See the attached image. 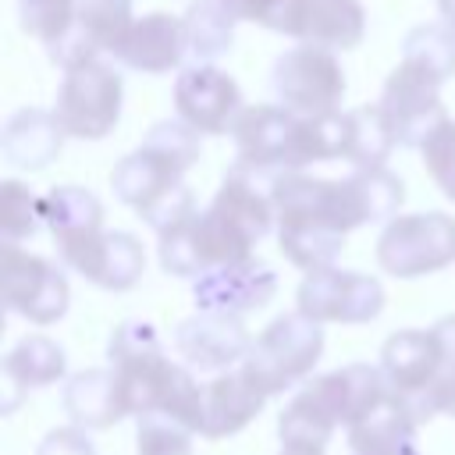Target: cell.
<instances>
[{
  "instance_id": "cell-33",
  "label": "cell",
  "mask_w": 455,
  "mask_h": 455,
  "mask_svg": "<svg viewBox=\"0 0 455 455\" xmlns=\"http://www.w3.org/2000/svg\"><path fill=\"white\" fill-rule=\"evenodd\" d=\"M352 181L359 185L370 220H387L391 213H398V206L405 199V185L398 174H391L387 167H366V171H355Z\"/></svg>"
},
{
  "instance_id": "cell-17",
  "label": "cell",
  "mask_w": 455,
  "mask_h": 455,
  "mask_svg": "<svg viewBox=\"0 0 455 455\" xmlns=\"http://www.w3.org/2000/svg\"><path fill=\"white\" fill-rule=\"evenodd\" d=\"M43 220L53 231L57 252L68 267L103 235V206L89 188L78 185L50 188V196L43 199Z\"/></svg>"
},
{
  "instance_id": "cell-22",
  "label": "cell",
  "mask_w": 455,
  "mask_h": 455,
  "mask_svg": "<svg viewBox=\"0 0 455 455\" xmlns=\"http://www.w3.org/2000/svg\"><path fill=\"white\" fill-rule=\"evenodd\" d=\"M0 370H4V387H7L4 409L11 412L25 391L57 384V380L68 373V355H64V348H60L53 338H46V334H28V338H21V341L4 355Z\"/></svg>"
},
{
  "instance_id": "cell-36",
  "label": "cell",
  "mask_w": 455,
  "mask_h": 455,
  "mask_svg": "<svg viewBox=\"0 0 455 455\" xmlns=\"http://www.w3.org/2000/svg\"><path fill=\"white\" fill-rule=\"evenodd\" d=\"M437 412H444V416L455 419V363L437 377V384L427 391V398L412 405L416 423H427V419H434Z\"/></svg>"
},
{
  "instance_id": "cell-25",
  "label": "cell",
  "mask_w": 455,
  "mask_h": 455,
  "mask_svg": "<svg viewBox=\"0 0 455 455\" xmlns=\"http://www.w3.org/2000/svg\"><path fill=\"white\" fill-rule=\"evenodd\" d=\"M338 430L334 412L323 405L313 384H302L288 405L277 416V437L284 451H306V455H323L331 434Z\"/></svg>"
},
{
  "instance_id": "cell-20",
  "label": "cell",
  "mask_w": 455,
  "mask_h": 455,
  "mask_svg": "<svg viewBox=\"0 0 455 455\" xmlns=\"http://www.w3.org/2000/svg\"><path fill=\"white\" fill-rule=\"evenodd\" d=\"M117 60L135 68V71H146V75H160V71H171L185 60V25L181 18L174 14H146V18H135L128 39L121 43L117 50Z\"/></svg>"
},
{
  "instance_id": "cell-21",
  "label": "cell",
  "mask_w": 455,
  "mask_h": 455,
  "mask_svg": "<svg viewBox=\"0 0 455 455\" xmlns=\"http://www.w3.org/2000/svg\"><path fill=\"white\" fill-rule=\"evenodd\" d=\"M71 270H78L85 281H92L107 291H128L132 284H139V277L146 270V249L128 231H103L71 263Z\"/></svg>"
},
{
  "instance_id": "cell-27",
  "label": "cell",
  "mask_w": 455,
  "mask_h": 455,
  "mask_svg": "<svg viewBox=\"0 0 455 455\" xmlns=\"http://www.w3.org/2000/svg\"><path fill=\"white\" fill-rule=\"evenodd\" d=\"M185 25V60L210 64L235 43V18L217 0H192L181 14Z\"/></svg>"
},
{
  "instance_id": "cell-40",
  "label": "cell",
  "mask_w": 455,
  "mask_h": 455,
  "mask_svg": "<svg viewBox=\"0 0 455 455\" xmlns=\"http://www.w3.org/2000/svg\"><path fill=\"white\" fill-rule=\"evenodd\" d=\"M281 455H306V451H284V448H281Z\"/></svg>"
},
{
  "instance_id": "cell-11",
  "label": "cell",
  "mask_w": 455,
  "mask_h": 455,
  "mask_svg": "<svg viewBox=\"0 0 455 455\" xmlns=\"http://www.w3.org/2000/svg\"><path fill=\"white\" fill-rule=\"evenodd\" d=\"M377 107L384 110L398 146H423V139L441 121H448L441 103V78L412 60H402L387 75Z\"/></svg>"
},
{
  "instance_id": "cell-14",
  "label": "cell",
  "mask_w": 455,
  "mask_h": 455,
  "mask_svg": "<svg viewBox=\"0 0 455 455\" xmlns=\"http://www.w3.org/2000/svg\"><path fill=\"white\" fill-rule=\"evenodd\" d=\"M249 348L252 338L238 316L196 313L174 327V352L188 370L199 373H228L231 366L245 363Z\"/></svg>"
},
{
  "instance_id": "cell-3",
  "label": "cell",
  "mask_w": 455,
  "mask_h": 455,
  "mask_svg": "<svg viewBox=\"0 0 455 455\" xmlns=\"http://www.w3.org/2000/svg\"><path fill=\"white\" fill-rule=\"evenodd\" d=\"M110 370L121 384L124 416H160L188 434H203V384L185 363L164 355L160 334L146 320H124L107 341Z\"/></svg>"
},
{
  "instance_id": "cell-15",
  "label": "cell",
  "mask_w": 455,
  "mask_h": 455,
  "mask_svg": "<svg viewBox=\"0 0 455 455\" xmlns=\"http://www.w3.org/2000/svg\"><path fill=\"white\" fill-rule=\"evenodd\" d=\"M448 370V359L434 331H395L380 348V373L409 409L427 398L437 377Z\"/></svg>"
},
{
  "instance_id": "cell-39",
  "label": "cell",
  "mask_w": 455,
  "mask_h": 455,
  "mask_svg": "<svg viewBox=\"0 0 455 455\" xmlns=\"http://www.w3.org/2000/svg\"><path fill=\"white\" fill-rule=\"evenodd\" d=\"M437 11H441V25H448V32L455 36V0H437Z\"/></svg>"
},
{
  "instance_id": "cell-18",
  "label": "cell",
  "mask_w": 455,
  "mask_h": 455,
  "mask_svg": "<svg viewBox=\"0 0 455 455\" xmlns=\"http://www.w3.org/2000/svg\"><path fill=\"white\" fill-rule=\"evenodd\" d=\"M263 405H267V395L256 387L245 366L217 373L210 384H203V437L220 441L245 430L263 412Z\"/></svg>"
},
{
  "instance_id": "cell-34",
  "label": "cell",
  "mask_w": 455,
  "mask_h": 455,
  "mask_svg": "<svg viewBox=\"0 0 455 455\" xmlns=\"http://www.w3.org/2000/svg\"><path fill=\"white\" fill-rule=\"evenodd\" d=\"M423 164L430 171V178L437 181V188L455 199V121H441L427 139H423Z\"/></svg>"
},
{
  "instance_id": "cell-2",
  "label": "cell",
  "mask_w": 455,
  "mask_h": 455,
  "mask_svg": "<svg viewBox=\"0 0 455 455\" xmlns=\"http://www.w3.org/2000/svg\"><path fill=\"white\" fill-rule=\"evenodd\" d=\"M270 199L277 217V245L306 274L334 267L348 231L370 224V210L352 174L313 178L295 171L274 185Z\"/></svg>"
},
{
  "instance_id": "cell-23",
  "label": "cell",
  "mask_w": 455,
  "mask_h": 455,
  "mask_svg": "<svg viewBox=\"0 0 455 455\" xmlns=\"http://www.w3.org/2000/svg\"><path fill=\"white\" fill-rule=\"evenodd\" d=\"M60 142H64V128H60L57 114L39 110V107H25V110L11 114L0 132L4 156L25 171H39V167L53 164L60 153Z\"/></svg>"
},
{
  "instance_id": "cell-24",
  "label": "cell",
  "mask_w": 455,
  "mask_h": 455,
  "mask_svg": "<svg viewBox=\"0 0 455 455\" xmlns=\"http://www.w3.org/2000/svg\"><path fill=\"white\" fill-rule=\"evenodd\" d=\"M64 412L71 416V427H82V430H107L117 419H124L117 373L114 370L71 373L64 384Z\"/></svg>"
},
{
  "instance_id": "cell-30",
  "label": "cell",
  "mask_w": 455,
  "mask_h": 455,
  "mask_svg": "<svg viewBox=\"0 0 455 455\" xmlns=\"http://www.w3.org/2000/svg\"><path fill=\"white\" fill-rule=\"evenodd\" d=\"M405 60L423 64L441 82L455 75V36L448 25H416L405 36Z\"/></svg>"
},
{
  "instance_id": "cell-8",
  "label": "cell",
  "mask_w": 455,
  "mask_h": 455,
  "mask_svg": "<svg viewBox=\"0 0 455 455\" xmlns=\"http://www.w3.org/2000/svg\"><path fill=\"white\" fill-rule=\"evenodd\" d=\"M121 96H124L121 75L103 60H85L64 71L53 114L64 135H75L85 142L103 139L121 117Z\"/></svg>"
},
{
  "instance_id": "cell-32",
  "label": "cell",
  "mask_w": 455,
  "mask_h": 455,
  "mask_svg": "<svg viewBox=\"0 0 455 455\" xmlns=\"http://www.w3.org/2000/svg\"><path fill=\"white\" fill-rule=\"evenodd\" d=\"M235 21H256L270 32H284L295 36L306 0H217Z\"/></svg>"
},
{
  "instance_id": "cell-31",
  "label": "cell",
  "mask_w": 455,
  "mask_h": 455,
  "mask_svg": "<svg viewBox=\"0 0 455 455\" xmlns=\"http://www.w3.org/2000/svg\"><path fill=\"white\" fill-rule=\"evenodd\" d=\"M18 14H21V28L43 39L50 50L71 32L78 0H18Z\"/></svg>"
},
{
  "instance_id": "cell-29",
  "label": "cell",
  "mask_w": 455,
  "mask_h": 455,
  "mask_svg": "<svg viewBox=\"0 0 455 455\" xmlns=\"http://www.w3.org/2000/svg\"><path fill=\"white\" fill-rule=\"evenodd\" d=\"M43 220V199L32 196V188L18 178H7L0 185V235L4 245H18L36 235Z\"/></svg>"
},
{
  "instance_id": "cell-1",
  "label": "cell",
  "mask_w": 455,
  "mask_h": 455,
  "mask_svg": "<svg viewBox=\"0 0 455 455\" xmlns=\"http://www.w3.org/2000/svg\"><path fill=\"white\" fill-rule=\"evenodd\" d=\"M270 185L231 164L213 203L160 235V267L174 277H203L252 259V245L274 220Z\"/></svg>"
},
{
  "instance_id": "cell-5",
  "label": "cell",
  "mask_w": 455,
  "mask_h": 455,
  "mask_svg": "<svg viewBox=\"0 0 455 455\" xmlns=\"http://www.w3.org/2000/svg\"><path fill=\"white\" fill-rule=\"evenodd\" d=\"M320 355H323V327L302 313H284L263 327L242 366L256 380V387L267 398H274L295 387L299 380H306L320 363Z\"/></svg>"
},
{
  "instance_id": "cell-12",
  "label": "cell",
  "mask_w": 455,
  "mask_h": 455,
  "mask_svg": "<svg viewBox=\"0 0 455 455\" xmlns=\"http://www.w3.org/2000/svg\"><path fill=\"white\" fill-rule=\"evenodd\" d=\"M174 110L178 121H185L199 135H224L235 128L245 107L231 75L213 64H188L174 82Z\"/></svg>"
},
{
  "instance_id": "cell-16",
  "label": "cell",
  "mask_w": 455,
  "mask_h": 455,
  "mask_svg": "<svg viewBox=\"0 0 455 455\" xmlns=\"http://www.w3.org/2000/svg\"><path fill=\"white\" fill-rule=\"evenodd\" d=\"M277 291V274L263 259H249L238 267H220L192 284V299L199 313H217V316H238L263 309Z\"/></svg>"
},
{
  "instance_id": "cell-10",
  "label": "cell",
  "mask_w": 455,
  "mask_h": 455,
  "mask_svg": "<svg viewBox=\"0 0 455 455\" xmlns=\"http://www.w3.org/2000/svg\"><path fill=\"white\" fill-rule=\"evenodd\" d=\"M295 302L316 323H370L384 309V288L370 274L327 267L302 277Z\"/></svg>"
},
{
  "instance_id": "cell-28",
  "label": "cell",
  "mask_w": 455,
  "mask_h": 455,
  "mask_svg": "<svg viewBox=\"0 0 455 455\" xmlns=\"http://www.w3.org/2000/svg\"><path fill=\"white\" fill-rule=\"evenodd\" d=\"M395 146V132L380 107H355L345 114V160L355 171L384 167Z\"/></svg>"
},
{
  "instance_id": "cell-13",
  "label": "cell",
  "mask_w": 455,
  "mask_h": 455,
  "mask_svg": "<svg viewBox=\"0 0 455 455\" xmlns=\"http://www.w3.org/2000/svg\"><path fill=\"white\" fill-rule=\"evenodd\" d=\"M132 25V0H78L75 25L57 46H50V60L68 71L85 60H100V53L117 57Z\"/></svg>"
},
{
  "instance_id": "cell-26",
  "label": "cell",
  "mask_w": 455,
  "mask_h": 455,
  "mask_svg": "<svg viewBox=\"0 0 455 455\" xmlns=\"http://www.w3.org/2000/svg\"><path fill=\"white\" fill-rule=\"evenodd\" d=\"M366 32V11L359 0H306L295 39L323 50H352Z\"/></svg>"
},
{
  "instance_id": "cell-37",
  "label": "cell",
  "mask_w": 455,
  "mask_h": 455,
  "mask_svg": "<svg viewBox=\"0 0 455 455\" xmlns=\"http://www.w3.org/2000/svg\"><path fill=\"white\" fill-rule=\"evenodd\" d=\"M36 455H96V444L82 427H57L39 441Z\"/></svg>"
},
{
  "instance_id": "cell-6",
  "label": "cell",
  "mask_w": 455,
  "mask_h": 455,
  "mask_svg": "<svg viewBox=\"0 0 455 455\" xmlns=\"http://www.w3.org/2000/svg\"><path fill=\"white\" fill-rule=\"evenodd\" d=\"M377 263L391 277H423L455 263V217L430 213H402L391 217L377 238Z\"/></svg>"
},
{
  "instance_id": "cell-9",
  "label": "cell",
  "mask_w": 455,
  "mask_h": 455,
  "mask_svg": "<svg viewBox=\"0 0 455 455\" xmlns=\"http://www.w3.org/2000/svg\"><path fill=\"white\" fill-rule=\"evenodd\" d=\"M0 291L4 306L39 327L57 323L68 313L71 288L57 263L25 252L18 245H0Z\"/></svg>"
},
{
  "instance_id": "cell-7",
  "label": "cell",
  "mask_w": 455,
  "mask_h": 455,
  "mask_svg": "<svg viewBox=\"0 0 455 455\" xmlns=\"http://www.w3.org/2000/svg\"><path fill=\"white\" fill-rule=\"evenodd\" d=\"M270 85L284 110L299 117H323L338 114V103L345 96V71L331 50L302 43L274 60Z\"/></svg>"
},
{
  "instance_id": "cell-38",
  "label": "cell",
  "mask_w": 455,
  "mask_h": 455,
  "mask_svg": "<svg viewBox=\"0 0 455 455\" xmlns=\"http://www.w3.org/2000/svg\"><path fill=\"white\" fill-rule=\"evenodd\" d=\"M430 331H434V338H437V345H441V352H444V359L451 366L455 363V313L444 316V320H437Z\"/></svg>"
},
{
  "instance_id": "cell-19",
  "label": "cell",
  "mask_w": 455,
  "mask_h": 455,
  "mask_svg": "<svg viewBox=\"0 0 455 455\" xmlns=\"http://www.w3.org/2000/svg\"><path fill=\"white\" fill-rule=\"evenodd\" d=\"M348 448L352 455H423L419 423L398 395H387L373 412L348 427Z\"/></svg>"
},
{
  "instance_id": "cell-35",
  "label": "cell",
  "mask_w": 455,
  "mask_h": 455,
  "mask_svg": "<svg viewBox=\"0 0 455 455\" xmlns=\"http://www.w3.org/2000/svg\"><path fill=\"white\" fill-rule=\"evenodd\" d=\"M135 441V455H192V434L160 416L139 419Z\"/></svg>"
},
{
  "instance_id": "cell-4",
  "label": "cell",
  "mask_w": 455,
  "mask_h": 455,
  "mask_svg": "<svg viewBox=\"0 0 455 455\" xmlns=\"http://www.w3.org/2000/svg\"><path fill=\"white\" fill-rule=\"evenodd\" d=\"M196 160L199 132L185 121H160L146 132L135 153L117 160L110 188L149 228H156V235H164L196 213V196L185 185V171Z\"/></svg>"
}]
</instances>
